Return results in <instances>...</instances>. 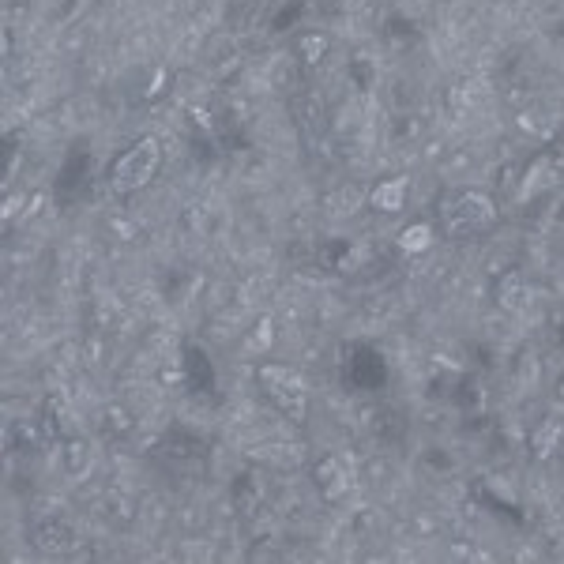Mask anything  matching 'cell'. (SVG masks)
Returning <instances> with one entry per match:
<instances>
[{
	"label": "cell",
	"mask_w": 564,
	"mask_h": 564,
	"mask_svg": "<svg viewBox=\"0 0 564 564\" xmlns=\"http://www.w3.org/2000/svg\"><path fill=\"white\" fill-rule=\"evenodd\" d=\"M328 34L324 31H301L298 38H294V57H298V64H305V68H316V64L328 57Z\"/></svg>",
	"instance_id": "5bb4252c"
},
{
	"label": "cell",
	"mask_w": 564,
	"mask_h": 564,
	"mask_svg": "<svg viewBox=\"0 0 564 564\" xmlns=\"http://www.w3.org/2000/svg\"><path fill=\"white\" fill-rule=\"evenodd\" d=\"M230 497L241 512H256V504L264 501V489L256 486V474H245V478H237L234 489H230Z\"/></svg>",
	"instance_id": "e0dca14e"
},
{
	"label": "cell",
	"mask_w": 564,
	"mask_h": 564,
	"mask_svg": "<svg viewBox=\"0 0 564 564\" xmlns=\"http://www.w3.org/2000/svg\"><path fill=\"white\" fill-rule=\"evenodd\" d=\"M185 373H188V384L196 392H215V365H211V358L196 343L185 346Z\"/></svg>",
	"instance_id": "7c38bea8"
},
{
	"label": "cell",
	"mask_w": 564,
	"mask_h": 564,
	"mask_svg": "<svg viewBox=\"0 0 564 564\" xmlns=\"http://www.w3.org/2000/svg\"><path fill=\"white\" fill-rule=\"evenodd\" d=\"M437 237H440V230L433 222H410L395 245H399V252H407V256H422V252H429L437 245Z\"/></svg>",
	"instance_id": "4fadbf2b"
},
{
	"label": "cell",
	"mask_w": 564,
	"mask_h": 564,
	"mask_svg": "<svg viewBox=\"0 0 564 564\" xmlns=\"http://www.w3.org/2000/svg\"><path fill=\"white\" fill-rule=\"evenodd\" d=\"M493 301H497V309L504 313H523L527 309V301H531V282L523 271H504L497 275L493 282Z\"/></svg>",
	"instance_id": "52a82bcc"
},
{
	"label": "cell",
	"mask_w": 564,
	"mask_h": 564,
	"mask_svg": "<svg viewBox=\"0 0 564 564\" xmlns=\"http://www.w3.org/2000/svg\"><path fill=\"white\" fill-rule=\"evenodd\" d=\"M531 452L538 459H553L557 452H564V422L561 418H542L531 429Z\"/></svg>",
	"instance_id": "8fae6325"
},
{
	"label": "cell",
	"mask_w": 564,
	"mask_h": 564,
	"mask_svg": "<svg viewBox=\"0 0 564 564\" xmlns=\"http://www.w3.org/2000/svg\"><path fill=\"white\" fill-rule=\"evenodd\" d=\"M102 429H106V437H128L136 429V418L121 403H110V407L102 410Z\"/></svg>",
	"instance_id": "ac0fdd59"
},
{
	"label": "cell",
	"mask_w": 564,
	"mask_h": 564,
	"mask_svg": "<svg viewBox=\"0 0 564 564\" xmlns=\"http://www.w3.org/2000/svg\"><path fill=\"white\" fill-rule=\"evenodd\" d=\"M407 177H388V181H376L369 188V207L380 215H399L407 207Z\"/></svg>",
	"instance_id": "9c48e42d"
},
{
	"label": "cell",
	"mask_w": 564,
	"mask_h": 564,
	"mask_svg": "<svg viewBox=\"0 0 564 564\" xmlns=\"http://www.w3.org/2000/svg\"><path fill=\"white\" fill-rule=\"evenodd\" d=\"M343 380L346 388H354V392H376L388 380V361L376 346H350L343 361Z\"/></svg>",
	"instance_id": "277c9868"
},
{
	"label": "cell",
	"mask_w": 564,
	"mask_h": 564,
	"mask_svg": "<svg viewBox=\"0 0 564 564\" xmlns=\"http://www.w3.org/2000/svg\"><path fill=\"white\" fill-rule=\"evenodd\" d=\"M42 429H46V437L53 440H68V437H79L76 433V418H72V410L64 403V395H49L46 403H42Z\"/></svg>",
	"instance_id": "ba28073f"
},
{
	"label": "cell",
	"mask_w": 564,
	"mask_h": 564,
	"mask_svg": "<svg viewBox=\"0 0 564 564\" xmlns=\"http://www.w3.org/2000/svg\"><path fill=\"white\" fill-rule=\"evenodd\" d=\"M170 455L173 459H200V455H207V440L192 437V433H185V429H173L170 433Z\"/></svg>",
	"instance_id": "2e32d148"
},
{
	"label": "cell",
	"mask_w": 564,
	"mask_h": 564,
	"mask_svg": "<svg viewBox=\"0 0 564 564\" xmlns=\"http://www.w3.org/2000/svg\"><path fill=\"white\" fill-rule=\"evenodd\" d=\"M249 343H252V350H267V346L275 343V328H271V320H267V316H264V320H256Z\"/></svg>",
	"instance_id": "d6986e66"
},
{
	"label": "cell",
	"mask_w": 564,
	"mask_h": 564,
	"mask_svg": "<svg viewBox=\"0 0 564 564\" xmlns=\"http://www.w3.org/2000/svg\"><path fill=\"white\" fill-rule=\"evenodd\" d=\"M557 395H561V399H564V376H561V380H557Z\"/></svg>",
	"instance_id": "44dd1931"
},
{
	"label": "cell",
	"mask_w": 564,
	"mask_h": 564,
	"mask_svg": "<svg viewBox=\"0 0 564 564\" xmlns=\"http://www.w3.org/2000/svg\"><path fill=\"white\" fill-rule=\"evenodd\" d=\"M34 546L42 549V553L61 557V553H72V549L79 546V534L64 516H49V519H42V523L34 527Z\"/></svg>",
	"instance_id": "8992f818"
},
{
	"label": "cell",
	"mask_w": 564,
	"mask_h": 564,
	"mask_svg": "<svg viewBox=\"0 0 564 564\" xmlns=\"http://www.w3.org/2000/svg\"><path fill=\"white\" fill-rule=\"evenodd\" d=\"M313 486L328 504H339L354 489V467L346 463L343 455H324V459L313 463Z\"/></svg>",
	"instance_id": "5b68a950"
},
{
	"label": "cell",
	"mask_w": 564,
	"mask_h": 564,
	"mask_svg": "<svg viewBox=\"0 0 564 564\" xmlns=\"http://www.w3.org/2000/svg\"><path fill=\"white\" fill-rule=\"evenodd\" d=\"M305 448L301 444H256L249 452L252 463H264V467H279V470H294L305 463Z\"/></svg>",
	"instance_id": "30bf717a"
},
{
	"label": "cell",
	"mask_w": 564,
	"mask_h": 564,
	"mask_svg": "<svg viewBox=\"0 0 564 564\" xmlns=\"http://www.w3.org/2000/svg\"><path fill=\"white\" fill-rule=\"evenodd\" d=\"M61 459H64V470H68L72 478H79V474L87 470V463H91V448H87V440L83 437L61 440Z\"/></svg>",
	"instance_id": "9a60e30c"
},
{
	"label": "cell",
	"mask_w": 564,
	"mask_h": 564,
	"mask_svg": "<svg viewBox=\"0 0 564 564\" xmlns=\"http://www.w3.org/2000/svg\"><path fill=\"white\" fill-rule=\"evenodd\" d=\"M546 158L553 162V166H557V173H564V136H557V143H549Z\"/></svg>",
	"instance_id": "ffe728a7"
},
{
	"label": "cell",
	"mask_w": 564,
	"mask_h": 564,
	"mask_svg": "<svg viewBox=\"0 0 564 564\" xmlns=\"http://www.w3.org/2000/svg\"><path fill=\"white\" fill-rule=\"evenodd\" d=\"M256 384L271 407L279 410L290 425H305L309 422V407H313V395H309V384L298 369L282 365V361H260L256 369Z\"/></svg>",
	"instance_id": "7a4b0ae2"
},
{
	"label": "cell",
	"mask_w": 564,
	"mask_h": 564,
	"mask_svg": "<svg viewBox=\"0 0 564 564\" xmlns=\"http://www.w3.org/2000/svg\"><path fill=\"white\" fill-rule=\"evenodd\" d=\"M501 222V207L489 192L478 188H455L444 192L437 204V230L444 241H470V237L489 234Z\"/></svg>",
	"instance_id": "6da1fadb"
},
{
	"label": "cell",
	"mask_w": 564,
	"mask_h": 564,
	"mask_svg": "<svg viewBox=\"0 0 564 564\" xmlns=\"http://www.w3.org/2000/svg\"><path fill=\"white\" fill-rule=\"evenodd\" d=\"M158 170H162V143L155 136H140L117 155L106 181H110L113 196H136L155 181Z\"/></svg>",
	"instance_id": "3957f363"
}]
</instances>
